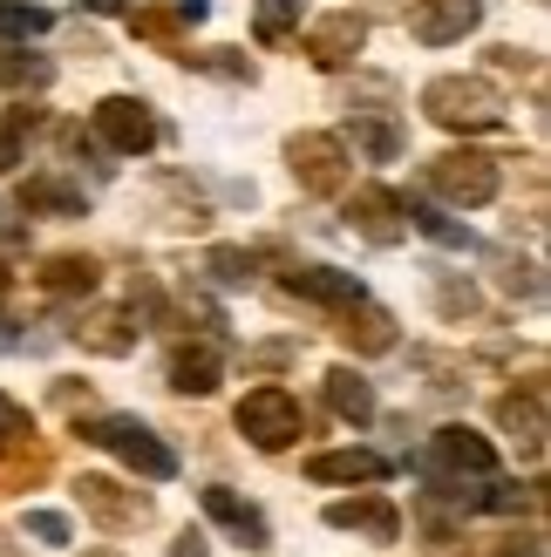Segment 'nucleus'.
<instances>
[{"mask_svg":"<svg viewBox=\"0 0 551 557\" xmlns=\"http://www.w3.org/2000/svg\"><path fill=\"white\" fill-rule=\"evenodd\" d=\"M423 109L443 129H498L504 123V96H498V82H483V75H436L423 89Z\"/></svg>","mask_w":551,"mask_h":557,"instance_id":"1","label":"nucleus"},{"mask_svg":"<svg viewBox=\"0 0 551 557\" xmlns=\"http://www.w3.org/2000/svg\"><path fill=\"white\" fill-rule=\"evenodd\" d=\"M82 442H96V449L123 456L136 476H150V483H171V476H177V456L163 449V442L136 422V414H102V422H82Z\"/></svg>","mask_w":551,"mask_h":557,"instance_id":"2","label":"nucleus"},{"mask_svg":"<svg viewBox=\"0 0 551 557\" xmlns=\"http://www.w3.org/2000/svg\"><path fill=\"white\" fill-rule=\"evenodd\" d=\"M238 435L259 442V449H286L293 435H307V414H299V395H286L280 381L253 387V395L238 401Z\"/></svg>","mask_w":551,"mask_h":557,"instance_id":"3","label":"nucleus"},{"mask_svg":"<svg viewBox=\"0 0 551 557\" xmlns=\"http://www.w3.org/2000/svg\"><path fill=\"white\" fill-rule=\"evenodd\" d=\"M89 129H96V144L117 150V157H144L157 144V116L136 96H102L96 116H89Z\"/></svg>","mask_w":551,"mask_h":557,"instance_id":"4","label":"nucleus"},{"mask_svg":"<svg viewBox=\"0 0 551 557\" xmlns=\"http://www.w3.org/2000/svg\"><path fill=\"white\" fill-rule=\"evenodd\" d=\"M423 469L429 476H498V449L477 435V429H436L429 449H423Z\"/></svg>","mask_w":551,"mask_h":557,"instance_id":"5","label":"nucleus"},{"mask_svg":"<svg viewBox=\"0 0 551 557\" xmlns=\"http://www.w3.org/2000/svg\"><path fill=\"white\" fill-rule=\"evenodd\" d=\"M293 177L307 184V190H341L347 177V150H341V136H327V129H307V136H293Z\"/></svg>","mask_w":551,"mask_h":557,"instance_id":"6","label":"nucleus"},{"mask_svg":"<svg viewBox=\"0 0 551 557\" xmlns=\"http://www.w3.org/2000/svg\"><path fill=\"white\" fill-rule=\"evenodd\" d=\"M477 21H483V0H416L408 8V35L443 48V41H463Z\"/></svg>","mask_w":551,"mask_h":557,"instance_id":"7","label":"nucleus"},{"mask_svg":"<svg viewBox=\"0 0 551 557\" xmlns=\"http://www.w3.org/2000/svg\"><path fill=\"white\" fill-rule=\"evenodd\" d=\"M429 184L450 205H490L498 198V163L490 157H443V163H429Z\"/></svg>","mask_w":551,"mask_h":557,"instance_id":"8","label":"nucleus"},{"mask_svg":"<svg viewBox=\"0 0 551 557\" xmlns=\"http://www.w3.org/2000/svg\"><path fill=\"white\" fill-rule=\"evenodd\" d=\"M75 496H82V510H89V517L102 523V531H136V523L150 517L144 496H123L109 476H82V483H75Z\"/></svg>","mask_w":551,"mask_h":557,"instance_id":"9","label":"nucleus"},{"mask_svg":"<svg viewBox=\"0 0 551 557\" xmlns=\"http://www.w3.org/2000/svg\"><path fill=\"white\" fill-rule=\"evenodd\" d=\"M362 41H368V21L341 8V14H327L307 35V54H314V69H347L354 54H362Z\"/></svg>","mask_w":551,"mask_h":557,"instance_id":"10","label":"nucleus"},{"mask_svg":"<svg viewBox=\"0 0 551 557\" xmlns=\"http://www.w3.org/2000/svg\"><path fill=\"white\" fill-rule=\"evenodd\" d=\"M286 293L293 299H314V306H362V278L334 272V265H293L286 272Z\"/></svg>","mask_w":551,"mask_h":557,"instance_id":"11","label":"nucleus"},{"mask_svg":"<svg viewBox=\"0 0 551 557\" xmlns=\"http://www.w3.org/2000/svg\"><path fill=\"white\" fill-rule=\"evenodd\" d=\"M198 504H205V517H218V523H225V531H232V537H238L245 550H266V544H272L266 517H259L253 504H238L232 490H218V483H211V490H198Z\"/></svg>","mask_w":551,"mask_h":557,"instance_id":"12","label":"nucleus"},{"mask_svg":"<svg viewBox=\"0 0 551 557\" xmlns=\"http://www.w3.org/2000/svg\"><path fill=\"white\" fill-rule=\"evenodd\" d=\"M327 523H334V531H368L375 544H395V537H402V517H395V504H381V496L327 504Z\"/></svg>","mask_w":551,"mask_h":557,"instance_id":"13","label":"nucleus"},{"mask_svg":"<svg viewBox=\"0 0 551 557\" xmlns=\"http://www.w3.org/2000/svg\"><path fill=\"white\" fill-rule=\"evenodd\" d=\"M218 374H225V354H218L211 341H184L171 354V387H177V395H211Z\"/></svg>","mask_w":551,"mask_h":557,"instance_id":"14","label":"nucleus"},{"mask_svg":"<svg viewBox=\"0 0 551 557\" xmlns=\"http://www.w3.org/2000/svg\"><path fill=\"white\" fill-rule=\"evenodd\" d=\"M307 476L314 483H381V476H389V456H375V449H334V456H314Z\"/></svg>","mask_w":551,"mask_h":557,"instance_id":"15","label":"nucleus"},{"mask_svg":"<svg viewBox=\"0 0 551 557\" xmlns=\"http://www.w3.org/2000/svg\"><path fill=\"white\" fill-rule=\"evenodd\" d=\"M347 218H354V225H362L375 245H395V238H402V225H395V218H402V198H395V190H381V184H368L362 198H354Z\"/></svg>","mask_w":551,"mask_h":557,"instance_id":"16","label":"nucleus"},{"mask_svg":"<svg viewBox=\"0 0 551 557\" xmlns=\"http://www.w3.org/2000/svg\"><path fill=\"white\" fill-rule=\"evenodd\" d=\"M327 401H334V414H341V422H354V429L375 422V387L354 374V368H334V374H327Z\"/></svg>","mask_w":551,"mask_h":557,"instance_id":"17","label":"nucleus"},{"mask_svg":"<svg viewBox=\"0 0 551 557\" xmlns=\"http://www.w3.org/2000/svg\"><path fill=\"white\" fill-rule=\"evenodd\" d=\"M402 218H408V225H416V232H429L436 245H450V252H470V245H477V238L463 232V225H456L450 211H436V205H423V198H416V205L402 198Z\"/></svg>","mask_w":551,"mask_h":557,"instance_id":"18","label":"nucleus"},{"mask_svg":"<svg viewBox=\"0 0 551 557\" xmlns=\"http://www.w3.org/2000/svg\"><path fill=\"white\" fill-rule=\"evenodd\" d=\"M41 286H48V293H89V286H96V259H75V252L48 259V265H41Z\"/></svg>","mask_w":551,"mask_h":557,"instance_id":"19","label":"nucleus"},{"mask_svg":"<svg viewBox=\"0 0 551 557\" xmlns=\"http://www.w3.org/2000/svg\"><path fill=\"white\" fill-rule=\"evenodd\" d=\"M347 341L362 354H389L395 347V320L381 313V306H362V320H347Z\"/></svg>","mask_w":551,"mask_h":557,"instance_id":"20","label":"nucleus"},{"mask_svg":"<svg viewBox=\"0 0 551 557\" xmlns=\"http://www.w3.org/2000/svg\"><path fill=\"white\" fill-rule=\"evenodd\" d=\"M354 144H362L375 163H395V157H402V129L381 123V116H354Z\"/></svg>","mask_w":551,"mask_h":557,"instance_id":"21","label":"nucleus"},{"mask_svg":"<svg viewBox=\"0 0 551 557\" xmlns=\"http://www.w3.org/2000/svg\"><path fill=\"white\" fill-rule=\"evenodd\" d=\"M54 14L48 8H21V0H0V35H48Z\"/></svg>","mask_w":551,"mask_h":557,"instance_id":"22","label":"nucleus"},{"mask_svg":"<svg viewBox=\"0 0 551 557\" xmlns=\"http://www.w3.org/2000/svg\"><path fill=\"white\" fill-rule=\"evenodd\" d=\"M21 205H48V211H82V190H69V184H48V177H35V184H27L21 190Z\"/></svg>","mask_w":551,"mask_h":557,"instance_id":"23","label":"nucleus"},{"mask_svg":"<svg viewBox=\"0 0 551 557\" xmlns=\"http://www.w3.org/2000/svg\"><path fill=\"white\" fill-rule=\"evenodd\" d=\"M299 8H307V0H259V41H280L299 21Z\"/></svg>","mask_w":551,"mask_h":557,"instance_id":"24","label":"nucleus"},{"mask_svg":"<svg viewBox=\"0 0 551 557\" xmlns=\"http://www.w3.org/2000/svg\"><path fill=\"white\" fill-rule=\"evenodd\" d=\"M35 435V414H27L14 395H0V449H8V442H27Z\"/></svg>","mask_w":551,"mask_h":557,"instance_id":"25","label":"nucleus"},{"mask_svg":"<svg viewBox=\"0 0 551 557\" xmlns=\"http://www.w3.org/2000/svg\"><path fill=\"white\" fill-rule=\"evenodd\" d=\"M82 341H89V347H102V354H123V347H136V333H130L123 320H96L89 333H82Z\"/></svg>","mask_w":551,"mask_h":557,"instance_id":"26","label":"nucleus"},{"mask_svg":"<svg viewBox=\"0 0 551 557\" xmlns=\"http://www.w3.org/2000/svg\"><path fill=\"white\" fill-rule=\"evenodd\" d=\"M211 272L225 278V286H238V278H253V252H238V245H218V252H211Z\"/></svg>","mask_w":551,"mask_h":557,"instance_id":"27","label":"nucleus"},{"mask_svg":"<svg viewBox=\"0 0 551 557\" xmlns=\"http://www.w3.org/2000/svg\"><path fill=\"white\" fill-rule=\"evenodd\" d=\"M27 531H35L41 544H69V517H54V510H27Z\"/></svg>","mask_w":551,"mask_h":557,"instance_id":"28","label":"nucleus"},{"mask_svg":"<svg viewBox=\"0 0 551 557\" xmlns=\"http://www.w3.org/2000/svg\"><path fill=\"white\" fill-rule=\"evenodd\" d=\"M136 35H150V41H171V35H177V14H136Z\"/></svg>","mask_w":551,"mask_h":557,"instance_id":"29","label":"nucleus"},{"mask_svg":"<svg viewBox=\"0 0 551 557\" xmlns=\"http://www.w3.org/2000/svg\"><path fill=\"white\" fill-rule=\"evenodd\" d=\"M443 313H477V293L470 286H443Z\"/></svg>","mask_w":551,"mask_h":557,"instance_id":"30","label":"nucleus"},{"mask_svg":"<svg viewBox=\"0 0 551 557\" xmlns=\"http://www.w3.org/2000/svg\"><path fill=\"white\" fill-rule=\"evenodd\" d=\"M177 557H211V550H205V537H177Z\"/></svg>","mask_w":551,"mask_h":557,"instance_id":"31","label":"nucleus"},{"mask_svg":"<svg viewBox=\"0 0 551 557\" xmlns=\"http://www.w3.org/2000/svg\"><path fill=\"white\" fill-rule=\"evenodd\" d=\"M82 8H89V14H117L123 0H82Z\"/></svg>","mask_w":551,"mask_h":557,"instance_id":"32","label":"nucleus"}]
</instances>
